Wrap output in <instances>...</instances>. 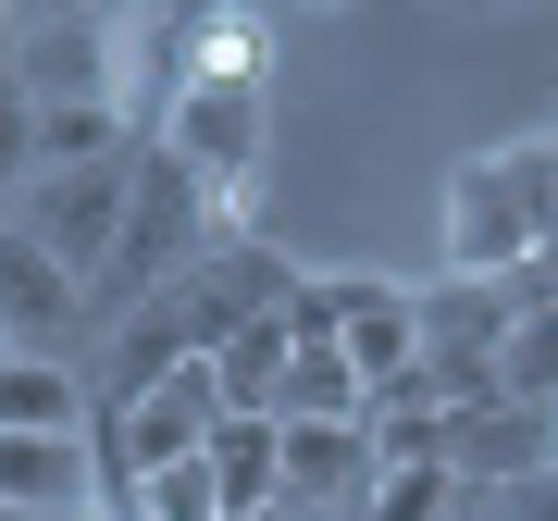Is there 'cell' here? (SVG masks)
I'll list each match as a JSON object with an SVG mask.
<instances>
[{
  "instance_id": "6da1fadb",
  "label": "cell",
  "mask_w": 558,
  "mask_h": 521,
  "mask_svg": "<svg viewBox=\"0 0 558 521\" xmlns=\"http://www.w3.org/2000/svg\"><path fill=\"white\" fill-rule=\"evenodd\" d=\"M223 0H100V100L124 137H161V112L186 100V75H199V38H211Z\"/></svg>"
},
{
  "instance_id": "7a4b0ae2",
  "label": "cell",
  "mask_w": 558,
  "mask_h": 521,
  "mask_svg": "<svg viewBox=\"0 0 558 521\" xmlns=\"http://www.w3.org/2000/svg\"><path fill=\"white\" fill-rule=\"evenodd\" d=\"M236 237L199 186H186V161H161V149H137V199H124V249H112V274L87 286V311H137V299H161V286H186L199 260Z\"/></svg>"
},
{
  "instance_id": "3957f363",
  "label": "cell",
  "mask_w": 558,
  "mask_h": 521,
  "mask_svg": "<svg viewBox=\"0 0 558 521\" xmlns=\"http://www.w3.org/2000/svg\"><path fill=\"white\" fill-rule=\"evenodd\" d=\"M546 223H534V174L521 149H472L447 174V274L459 286H534Z\"/></svg>"
},
{
  "instance_id": "277c9868",
  "label": "cell",
  "mask_w": 558,
  "mask_h": 521,
  "mask_svg": "<svg viewBox=\"0 0 558 521\" xmlns=\"http://www.w3.org/2000/svg\"><path fill=\"white\" fill-rule=\"evenodd\" d=\"M124 199H137V149H124V161H87V174H38V186L13 199V223H25L75 286H100L112 249H124Z\"/></svg>"
},
{
  "instance_id": "5b68a950",
  "label": "cell",
  "mask_w": 558,
  "mask_h": 521,
  "mask_svg": "<svg viewBox=\"0 0 558 521\" xmlns=\"http://www.w3.org/2000/svg\"><path fill=\"white\" fill-rule=\"evenodd\" d=\"M299 336H336L348 361H360V385H398L410 361H422V299L410 286H373V274H323V286H299Z\"/></svg>"
},
{
  "instance_id": "8992f818",
  "label": "cell",
  "mask_w": 558,
  "mask_h": 521,
  "mask_svg": "<svg viewBox=\"0 0 558 521\" xmlns=\"http://www.w3.org/2000/svg\"><path fill=\"white\" fill-rule=\"evenodd\" d=\"M211 422H223L211 361H161L137 398L112 410V460H124V484H137V472H161V460H199V447H211Z\"/></svg>"
},
{
  "instance_id": "52a82bcc",
  "label": "cell",
  "mask_w": 558,
  "mask_h": 521,
  "mask_svg": "<svg viewBox=\"0 0 558 521\" xmlns=\"http://www.w3.org/2000/svg\"><path fill=\"white\" fill-rule=\"evenodd\" d=\"M435 460H447L459 484H472V472H497V484H546V472H558V410H534V398H459Z\"/></svg>"
},
{
  "instance_id": "ba28073f",
  "label": "cell",
  "mask_w": 558,
  "mask_h": 521,
  "mask_svg": "<svg viewBox=\"0 0 558 521\" xmlns=\"http://www.w3.org/2000/svg\"><path fill=\"white\" fill-rule=\"evenodd\" d=\"M87 323V286L62 274V260L25 237V223H0V348H25V361H62V336Z\"/></svg>"
},
{
  "instance_id": "9c48e42d",
  "label": "cell",
  "mask_w": 558,
  "mask_h": 521,
  "mask_svg": "<svg viewBox=\"0 0 558 521\" xmlns=\"http://www.w3.org/2000/svg\"><path fill=\"white\" fill-rule=\"evenodd\" d=\"M0 75H13L25 100H100V13H87V0H75V13H62V0H38Z\"/></svg>"
},
{
  "instance_id": "30bf717a",
  "label": "cell",
  "mask_w": 558,
  "mask_h": 521,
  "mask_svg": "<svg viewBox=\"0 0 558 521\" xmlns=\"http://www.w3.org/2000/svg\"><path fill=\"white\" fill-rule=\"evenodd\" d=\"M274 435H286V497L274 509L360 497V484H373V435H360V422H274Z\"/></svg>"
},
{
  "instance_id": "8fae6325",
  "label": "cell",
  "mask_w": 558,
  "mask_h": 521,
  "mask_svg": "<svg viewBox=\"0 0 558 521\" xmlns=\"http://www.w3.org/2000/svg\"><path fill=\"white\" fill-rule=\"evenodd\" d=\"M373 410V385H360V361L336 336H299L286 348V373H274V422H360Z\"/></svg>"
},
{
  "instance_id": "7c38bea8",
  "label": "cell",
  "mask_w": 558,
  "mask_h": 521,
  "mask_svg": "<svg viewBox=\"0 0 558 521\" xmlns=\"http://www.w3.org/2000/svg\"><path fill=\"white\" fill-rule=\"evenodd\" d=\"M199 460H211V484H223V509H274V497H286V435H274V410H223Z\"/></svg>"
},
{
  "instance_id": "4fadbf2b",
  "label": "cell",
  "mask_w": 558,
  "mask_h": 521,
  "mask_svg": "<svg viewBox=\"0 0 558 521\" xmlns=\"http://www.w3.org/2000/svg\"><path fill=\"white\" fill-rule=\"evenodd\" d=\"M87 497V435H0V509H75Z\"/></svg>"
},
{
  "instance_id": "5bb4252c",
  "label": "cell",
  "mask_w": 558,
  "mask_h": 521,
  "mask_svg": "<svg viewBox=\"0 0 558 521\" xmlns=\"http://www.w3.org/2000/svg\"><path fill=\"white\" fill-rule=\"evenodd\" d=\"M286 348H299V311H248L236 336L211 348V385H223V410H274V373H286Z\"/></svg>"
},
{
  "instance_id": "9a60e30c",
  "label": "cell",
  "mask_w": 558,
  "mask_h": 521,
  "mask_svg": "<svg viewBox=\"0 0 558 521\" xmlns=\"http://www.w3.org/2000/svg\"><path fill=\"white\" fill-rule=\"evenodd\" d=\"M75 398H87V385L62 373V361L0 348V435H75Z\"/></svg>"
},
{
  "instance_id": "2e32d148",
  "label": "cell",
  "mask_w": 558,
  "mask_h": 521,
  "mask_svg": "<svg viewBox=\"0 0 558 521\" xmlns=\"http://www.w3.org/2000/svg\"><path fill=\"white\" fill-rule=\"evenodd\" d=\"M497 398H534V410H558V286H534V299H521L509 348H497Z\"/></svg>"
},
{
  "instance_id": "e0dca14e",
  "label": "cell",
  "mask_w": 558,
  "mask_h": 521,
  "mask_svg": "<svg viewBox=\"0 0 558 521\" xmlns=\"http://www.w3.org/2000/svg\"><path fill=\"white\" fill-rule=\"evenodd\" d=\"M137 137L112 124V100H38V174H87V161H124Z\"/></svg>"
},
{
  "instance_id": "ac0fdd59",
  "label": "cell",
  "mask_w": 558,
  "mask_h": 521,
  "mask_svg": "<svg viewBox=\"0 0 558 521\" xmlns=\"http://www.w3.org/2000/svg\"><path fill=\"white\" fill-rule=\"evenodd\" d=\"M459 472L447 460H373V484H360V521H447Z\"/></svg>"
},
{
  "instance_id": "d6986e66",
  "label": "cell",
  "mask_w": 558,
  "mask_h": 521,
  "mask_svg": "<svg viewBox=\"0 0 558 521\" xmlns=\"http://www.w3.org/2000/svg\"><path fill=\"white\" fill-rule=\"evenodd\" d=\"M124 509L137 521H223V484H211V460H161L124 484Z\"/></svg>"
},
{
  "instance_id": "ffe728a7",
  "label": "cell",
  "mask_w": 558,
  "mask_h": 521,
  "mask_svg": "<svg viewBox=\"0 0 558 521\" xmlns=\"http://www.w3.org/2000/svg\"><path fill=\"white\" fill-rule=\"evenodd\" d=\"M25 186H38V100L0 75V199H25Z\"/></svg>"
},
{
  "instance_id": "44dd1931",
  "label": "cell",
  "mask_w": 558,
  "mask_h": 521,
  "mask_svg": "<svg viewBox=\"0 0 558 521\" xmlns=\"http://www.w3.org/2000/svg\"><path fill=\"white\" fill-rule=\"evenodd\" d=\"M509 521H558V484H509Z\"/></svg>"
},
{
  "instance_id": "7402d4cb",
  "label": "cell",
  "mask_w": 558,
  "mask_h": 521,
  "mask_svg": "<svg viewBox=\"0 0 558 521\" xmlns=\"http://www.w3.org/2000/svg\"><path fill=\"white\" fill-rule=\"evenodd\" d=\"M25 13H38V0H0V50H13V38H25Z\"/></svg>"
},
{
  "instance_id": "603a6c76",
  "label": "cell",
  "mask_w": 558,
  "mask_h": 521,
  "mask_svg": "<svg viewBox=\"0 0 558 521\" xmlns=\"http://www.w3.org/2000/svg\"><path fill=\"white\" fill-rule=\"evenodd\" d=\"M223 521H286V509H223Z\"/></svg>"
},
{
  "instance_id": "cb8c5ba5",
  "label": "cell",
  "mask_w": 558,
  "mask_h": 521,
  "mask_svg": "<svg viewBox=\"0 0 558 521\" xmlns=\"http://www.w3.org/2000/svg\"><path fill=\"white\" fill-rule=\"evenodd\" d=\"M299 13H348V0H299Z\"/></svg>"
},
{
  "instance_id": "d4e9b609",
  "label": "cell",
  "mask_w": 558,
  "mask_h": 521,
  "mask_svg": "<svg viewBox=\"0 0 558 521\" xmlns=\"http://www.w3.org/2000/svg\"><path fill=\"white\" fill-rule=\"evenodd\" d=\"M0 521H25V509H0Z\"/></svg>"
}]
</instances>
